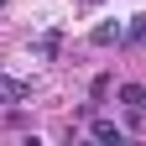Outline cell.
Instances as JSON below:
<instances>
[{"label":"cell","instance_id":"obj_1","mask_svg":"<svg viewBox=\"0 0 146 146\" xmlns=\"http://www.w3.org/2000/svg\"><path fill=\"white\" fill-rule=\"evenodd\" d=\"M110 42H125V26H120V21H104V26H94V47H110Z\"/></svg>","mask_w":146,"mask_h":146},{"label":"cell","instance_id":"obj_2","mask_svg":"<svg viewBox=\"0 0 146 146\" xmlns=\"http://www.w3.org/2000/svg\"><path fill=\"white\" fill-rule=\"evenodd\" d=\"M120 104H125V110H141V104H146V89H141V84H120Z\"/></svg>","mask_w":146,"mask_h":146},{"label":"cell","instance_id":"obj_3","mask_svg":"<svg viewBox=\"0 0 146 146\" xmlns=\"http://www.w3.org/2000/svg\"><path fill=\"white\" fill-rule=\"evenodd\" d=\"M0 94H5V99H26V94H31V84H21V78H5V73H0Z\"/></svg>","mask_w":146,"mask_h":146},{"label":"cell","instance_id":"obj_4","mask_svg":"<svg viewBox=\"0 0 146 146\" xmlns=\"http://www.w3.org/2000/svg\"><path fill=\"white\" fill-rule=\"evenodd\" d=\"M89 136H94V141H120V125H115V120H94Z\"/></svg>","mask_w":146,"mask_h":146},{"label":"cell","instance_id":"obj_5","mask_svg":"<svg viewBox=\"0 0 146 146\" xmlns=\"http://www.w3.org/2000/svg\"><path fill=\"white\" fill-rule=\"evenodd\" d=\"M125 42H146V11L131 16V26H125Z\"/></svg>","mask_w":146,"mask_h":146},{"label":"cell","instance_id":"obj_6","mask_svg":"<svg viewBox=\"0 0 146 146\" xmlns=\"http://www.w3.org/2000/svg\"><path fill=\"white\" fill-rule=\"evenodd\" d=\"M36 58H58V31H47V36H36Z\"/></svg>","mask_w":146,"mask_h":146},{"label":"cell","instance_id":"obj_7","mask_svg":"<svg viewBox=\"0 0 146 146\" xmlns=\"http://www.w3.org/2000/svg\"><path fill=\"white\" fill-rule=\"evenodd\" d=\"M84 5H99V0H84Z\"/></svg>","mask_w":146,"mask_h":146},{"label":"cell","instance_id":"obj_8","mask_svg":"<svg viewBox=\"0 0 146 146\" xmlns=\"http://www.w3.org/2000/svg\"><path fill=\"white\" fill-rule=\"evenodd\" d=\"M0 5H5V0H0Z\"/></svg>","mask_w":146,"mask_h":146}]
</instances>
